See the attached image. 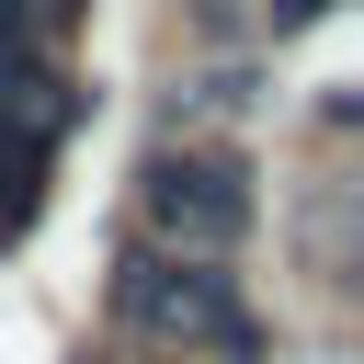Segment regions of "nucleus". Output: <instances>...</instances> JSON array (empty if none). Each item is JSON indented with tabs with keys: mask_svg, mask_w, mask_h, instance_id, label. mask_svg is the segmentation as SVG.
<instances>
[{
	"mask_svg": "<svg viewBox=\"0 0 364 364\" xmlns=\"http://www.w3.org/2000/svg\"><path fill=\"white\" fill-rule=\"evenodd\" d=\"M193 11H216V0H193ZM216 23H228V11H216Z\"/></svg>",
	"mask_w": 364,
	"mask_h": 364,
	"instance_id": "nucleus-5",
	"label": "nucleus"
},
{
	"mask_svg": "<svg viewBox=\"0 0 364 364\" xmlns=\"http://www.w3.org/2000/svg\"><path fill=\"white\" fill-rule=\"evenodd\" d=\"M250 216H262L250 159H228V148H148L136 159V228H148V250L228 262L250 239Z\"/></svg>",
	"mask_w": 364,
	"mask_h": 364,
	"instance_id": "nucleus-2",
	"label": "nucleus"
},
{
	"mask_svg": "<svg viewBox=\"0 0 364 364\" xmlns=\"http://www.w3.org/2000/svg\"><path fill=\"white\" fill-rule=\"evenodd\" d=\"M318 11H341V0H262V23H273V34H296V23H318Z\"/></svg>",
	"mask_w": 364,
	"mask_h": 364,
	"instance_id": "nucleus-3",
	"label": "nucleus"
},
{
	"mask_svg": "<svg viewBox=\"0 0 364 364\" xmlns=\"http://www.w3.org/2000/svg\"><path fill=\"white\" fill-rule=\"evenodd\" d=\"M114 364H171V353H114Z\"/></svg>",
	"mask_w": 364,
	"mask_h": 364,
	"instance_id": "nucleus-4",
	"label": "nucleus"
},
{
	"mask_svg": "<svg viewBox=\"0 0 364 364\" xmlns=\"http://www.w3.org/2000/svg\"><path fill=\"white\" fill-rule=\"evenodd\" d=\"M114 318H125V341H148L171 364H250L262 353L250 296L216 262H182V250H148V239L114 250Z\"/></svg>",
	"mask_w": 364,
	"mask_h": 364,
	"instance_id": "nucleus-1",
	"label": "nucleus"
}]
</instances>
